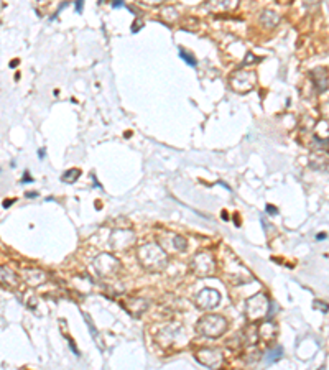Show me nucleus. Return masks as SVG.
Wrapping results in <instances>:
<instances>
[{"mask_svg": "<svg viewBox=\"0 0 329 370\" xmlns=\"http://www.w3.org/2000/svg\"><path fill=\"white\" fill-rule=\"evenodd\" d=\"M318 239H319V240H321V239H326V234H319Z\"/></svg>", "mask_w": 329, "mask_h": 370, "instance_id": "15", "label": "nucleus"}, {"mask_svg": "<svg viewBox=\"0 0 329 370\" xmlns=\"http://www.w3.org/2000/svg\"><path fill=\"white\" fill-rule=\"evenodd\" d=\"M23 181H32V178L28 176V173H25V176H23Z\"/></svg>", "mask_w": 329, "mask_h": 370, "instance_id": "11", "label": "nucleus"}, {"mask_svg": "<svg viewBox=\"0 0 329 370\" xmlns=\"http://www.w3.org/2000/svg\"><path fill=\"white\" fill-rule=\"evenodd\" d=\"M282 355H283V351H282L280 347H277L275 351L268 352V355H267V362H270V364H273V362H277V360H280V359H282Z\"/></svg>", "mask_w": 329, "mask_h": 370, "instance_id": "6", "label": "nucleus"}, {"mask_svg": "<svg viewBox=\"0 0 329 370\" xmlns=\"http://www.w3.org/2000/svg\"><path fill=\"white\" fill-rule=\"evenodd\" d=\"M180 56H181V58H183V60H184L186 63H188L189 66H196V65H198V61H196L195 58H193L191 54H188V53H186L184 49H180Z\"/></svg>", "mask_w": 329, "mask_h": 370, "instance_id": "7", "label": "nucleus"}, {"mask_svg": "<svg viewBox=\"0 0 329 370\" xmlns=\"http://www.w3.org/2000/svg\"><path fill=\"white\" fill-rule=\"evenodd\" d=\"M139 259L147 270L161 272L167 267V255L156 244H147L139 248Z\"/></svg>", "mask_w": 329, "mask_h": 370, "instance_id": "1", "label": "nucleus"}, {"mask_svg": "<svg viewBox=\"0 0 329 370\" xmlns=\"http://www.w3.org/2000/svg\"><path fill=\"white\" fill-rule=\"evenodd\" d=\"M79 169H68L66 173H64L63 176H61V180L64 181V183H73V181H76L77 178H79Z\"/></svg>", "mask_w": 329, "mask_h": 370, "instance_id": "5", "label": "nucleus"}, {"mask_svg": "<svg viewBox=\"0 0 329 370\" xmlns=\"http://www.w3.org/2000/svg\"><path fill=\"white\" fill-rule=\"evenodd\" d=\"M12 203H13V201H5V203H4V208H9V206H10Z\"/></svg>", "mask_w": 329, "mask_h": 370, "instance_id": "13", "label": "nucleus"}, {"mask_svg": "<svg viewBox=\"0 0 329 370\" xmlns=\"http://www.w3.org/2000/svg\"><path fill=\"white\" fill-rule=\"evenodd\" d=\"M112 7H114V9H120V7H124V2H122V0H114Z\"/></svg>", "mask_w": 329, "mask_h": 370, "instance_id": "9", "label": "nucleus"}, {"mask_svg": "<svg viewBox=\"0 0 329 370\" xmlns=\"http://www.w3.org/2000/svg\"><path fill=\"white\" fill-rule=\"evenodd\" d=\"M0 283L7 284V287H10V288H15L18 284V276L12 268L0 267Z\"/></svg>", "mask_w": 329, "mask_h": 370, "instance_id": "4", "label": "nucleus"}, {"mask_svg": "<svg viewBox=\"0 0 329 370\" xmlns=\"http://www.w3.org/2000/svg\"><path fill=\"white\" fill-rule=\"evenodd\" d=\"M28 197H35V196H38V193H26Z\"/></svg>", "mask_w": 329, "mask_h": 370, "instance_id": "12", "label": "nucleus"}, {"mask_svg": "<svg viewBox=\"0 0 329 370\" xmlns=\"http://www.w3.org/2000/svg\"><path fill=\"white\" fill-rule=\"evenodd\" d=\"M83 4H84V0H77V2H76V12L77 13L83 12Z\"/></svg>", "mask_w": 329, "mask_h": 370, "instance_id": "8", "label": "nucleus"}, {"mask_svg": "<svg viewBox=\"0 0 329 370\" xmlns=\"http://www.w3.org/2000/svg\"><path fill=\"white\" fill-rule=\"evenodd\" d=\"M38 155H40V158H43V156H45V150H40Z\"/></svg>", "mask_w": 329, "mask_h": 370, "instance_id": "14", "label": "nucleus"}, {"mask_svg": "<svg viewBox=\"0 0 329 370\" xmlns=\"http://www.w3.org/2000/svg\"><path fill=\"white\" fill-rule=\"evenodd\" d=\"M267 211L270 212V214H277V209L273 208V206H267Z\"/></svg>", "mask_w": 329, "mask_h": 370, "instance_id": "10", "label": "nucleus"}, {"mask_svg": "<svg viewBox=\"0 0 329 370\" xmlns=\"http://www.w3.org/2000/svg\"><path fill=\"white\" fill-rule=\"evenodd\" d=\"M227 321L223 316H216V315H209L204 316L201 321L198 323V331L204 334L207 337H219L226 332Z\"/></svg>", "mask_w": 329, "mask_h": 370, "instance_id": "2", "label": "nucleus"}, {"mask_svg": "<svg viewBox=\"0 0 329 370\" xmlns=\"http://www.w3.org/2000/svg\"><path fill=\"white\" fill-rule=\"evenodd\" d=\"M221 301V296L217 291H214L211 288H207L204 291H201L198 296V306L199 308H203V309H211L214 308V306H217Z\"/></svg>", "mask_w": 329, "mask_h": 370, "instance_id": "3", "label": "nucleus"}]
</instances>
